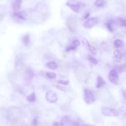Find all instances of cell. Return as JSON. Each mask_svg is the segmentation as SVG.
Segmentation results:
<instances>
[{"mask_svg": "<svg viewBox=\"0 0 126 126\" xmlns=\"http://www.w3.org/2000/svg\"><path fill=\"white\" fill-rule=\"evenodd\" d=\"M82 42H83V44H84L85 46L88 47L90 45V44L89 42L88 41V40L86 38H83L82 40Z\"/></svg>", "mask_w": 126, "mask_h": 126, "instance_id": "cb8c5ba5", "label": "cell"}, {"mask_svg": "<svg viewBox=\"0 0 126 126\" xmlns=\"http://www.w3.org/2000/svg\"><path fill=\"white\" fill-rule=\"evenodd\" d=\"M13 17L18 20H26V14L23 12H14L13 15Z\"/></svg>", "mask_w": 126, "mask_h": 126, "instance_id": "52a82bcc", "label": "cell"}, {"mask_svg": "<svg viewBox=\"0 0 126 126\" xmlns=\"http://www.w3.org/2000/svg\"><path fill=\"white\" fill-rule=\"evenodd\" d=\"M56 88L62 91H65L66 90V88L65 87L60 86V85H56Z\"/></svg>", "mask_w": 126, "mask_h": 126, "instance_id": "4316f807", "label": "cell"}, {"mask_svg": "<svg viewBox=\"0 0 126 126\" xmlns=\"http://www.w3.org/2000/svg\"><path fill=\"white\" fill-rule=\"evenodd\" d=\"M53 126H64V125L62 122H55L53 124Z\"/></svg>", "mask_w": 126, "mask_h": 126, "instance_id": "484cf974", "label": "cell"}, {"mask_svg": "<svg viewBox=\"0 0 126 126\" xmlns=\"http://www.w3.org/2000/svg\"><path fill=\"white\" fill-rule=\"evenodd\" d=\"M66 6H68L73 11L76 13H79L81 9V4L80 3L75 1H69L66 3Z\"/></svg>", "mask_w": 126, "mask_h": 126, "instance_id": "277c9868", "label": "cell"}, {"mask_svg": "<svg viewBox=\"0 0 126 126\" xmlns=\"http://www.w3.org/2000/svg\"><path fill=\"white\" fill-rule=\"evenodd\" d=\"M45 98L48 102L52 103H55L58 99L57 93L53 90H48L46 92Z\"/></svg>", "mask_w": 126, "mask_h": 126, "instance_id": "3957f363", "label": "cell"}, {"mask_svg": "<svg viewBox=\"0 0 126 126\" xmlns=\"http://www.w3.org/2000/svg\"><path fill=\"white\" fill-rule=\"evenodd\" d=\"M89 13H87V14H86L85 15V17H84V19H87L88 17H89Z\"/></svg>", "mask_w": 126, "mask_h": 126, "instance_id": "f1b7e54d", "label": "cell"}, {"mask_svg": "<svg viewBox=\"0 0 126 126\" xmlns=\"http://www.w3.org/2000/svg\"><path fill=\"white\" fill-rule=\"evenodd\" d=\"M27 100L31 102H35L36 100V94L34 92L32 93L31 94H30L27 98Z\"/></svg>", "mask_w": 126, "mask_h": 126, "instance_id": "4fadbf2b", "label": "cell"}, {"mask_svg": "<svg viewBox=\"0 0 126 126\" xmlns=\"http://www.w3.org/2000/svg\"><path fill=\"white\" fill-rule=\"evenodd\" d=\"M98 22V19L96 17H92L87 19L83 24L84 28L86 29H91L95 26Z\"/></svg>", "mask_w": 126, "mask_h": 126, "instance_id": "8992f818", "label": "cell"}, {"mask_svg": "<svg viewBox=\"0 0 126 126\" xmlns=\"http://www.w3.org/2000/svg\"><path fill=\"white\" fill-rule=\"evenodd\" d=\"M22 41L25 46H28L30 44V38L29 35H26L24 36L22 38Z\"/></svg>", "mask_w": 126, "mask_h": 126, "instance_id": "7c38bea8", "label": "cell"}, {"mask_svg": "<svg viewBox=\"0 0 126 126\" xmlns=\"http://www.w3.org/2000/svg\"><path fill=\"white\" fill-rule=\"evenodd\" d=\"M88 49L89 50V51L91 52V53L94 55V56H96L97 54V50L92 45H90L88 47Z\"/></svg>", "mask_w": 126, "mask_h": 126, "instance_id": "2e32d148", "label": "cell"}, {"mask_svg": "<svg viewBox=\"0 0 126 126\" xmlns=\"http://www.w3.org/2000/svg\"><path fill=\"white\" fill-rule=\"evenodd\" d=\"M101 111L102 114L105 116H117L119 115V111L117 110L106 106H102Z\"/></svg>", "mask_w": 126, "mask_h": 126, "instance_id": "7a4b0ae2", "label": "cell"}, {"mask_svg": "<svg viewBox=\"0 0 126 126\" xmlns=\"http://www.w3.org/2000/svg\"><path fill=\"white\" fill-rule=\"evenodd\" d=\"M24 76L26 79L28 80H31L33 78L34 76V74L33 71L31 69H28L25 71Z\"/></svg>", "mask_w": 126, "mask_h": 126, "instance_id": "9c48e42d", "label": "cell"}, {"mask_svg": "<svg viewBox=\"0 0 126 126\" xmlns=\"http://www.w3.org/2000/svg\"><path fill=\"white\" fill-rule=\"evenodd\" d=\"M80 42L78 40L75 39V40H73L72 42V45L75 47L76 48L79 45H80Z\"/></svg>", "mask_w": 126, "mask_h": 126, "instance_id": "d6986e66", "label": "cell"}, {"mask_svg": "<svg viewBox=\"0 0 126 126\" xmlns=\"http://www.w3.org/2000/svg\"></svg>", "mask_w": 126, "mask_h": 126, "instance_id": "f546056e", "label": "cell"}, {"mask_svg": "<svg viewBox=\"0 0 126 126\" xmlns=\"http://www.w3.org/2000/svg\"><path fill=\"white\" fill-rule=\"evenodd\" d=\"M76 48L75 47H74V46H72V45H70V46H68V47L66 48V52H69V51H70L75 50Z\"/></svg>", "mask_w": 126, "mask_h": 126, "instance_id": "d4e9b609", "label": "cell"}, {"mask_svg": "<svg viewBox=\"0 0 126 126\" xmlns=\"http://www.w3.org/2000/svg\"><path fill=\"white\" fill-rule=\"evenodd\" d=\"M45 76L49 79H54L57 77V75L53 72H47L45 73Z\"/></svg>", "mask_w": 126, "mask_h": 126, "instance_id": "5bb4252c", "label": "cell"}, {"mask_svg": "<svg viewBox=\"0 0 126 126\" xmlns=\"http://www.w3.org/2000/svg\"><path fill=\"white\" fill-rule=\"evenodd\" d=\"M105 84V81L103 80V78L101 76H99L97 79V83L96 85V87L97 88H101L103 86V85Z\"/></svg>", "mask_w": 126, "mask_h": 126, "instance_id": "8fae6325", "label": "cell"}, {"mask_svg": "<svg viewBox=\"0 0 126 126\" xmlns=\"http://www.w3.org/2000/svg\"><path fill=\"white\" fill-rule=\"evenodd\" d=\"M22 1L20 0H16V1H13L12 3V8L13 10L15 12H17L20 9L21 7Z\"/></svg>", "mask_w": 126, "mask_h": 126, "instance_id": "ba28073f", "label": "cell"}, {"mask_svg": "<svg viewBox=\"0 0 126 126\" xmlns=\"http://www.w3.org/2000/svg\"><path fill=\"white\" fill-rule=\"evenodd\" d=\"M84 100L87 104H92L95 101L93 92L88 88H85L84 90Z\"/></svg>", "mask_w": 126, "mask_h": 126, "instance_id": "6da1fadb", "label": "cell"}, {"mask_svg": "<svg viewBox=\"0 0 126 126\" xmlns=\"http://www.w3.org/2000/svg\"><path fill=\"white\" fill-rule=\"evenodd\" d=\"M113 55L114 57L118 59H120L122 58L123 55L122 53L118 49H116L113 52Z\"/></svg>", "mask_w": 126, "mask_h": 126, "instance_id": "9a60e30c", "label": "cell"}, {"mask_svg": "<svg viewBox=\"0 0 126 126\" xmlns=\"http://www.w3.org/2000/svg\"><path fill=\"white\" fill-rule=\"evenodd\" d=\"M109 81L114 84H117L119 81V76L115 70H111L108 74Z\"/></svg>", "mask_w": 126, "mask_h": 126, "instance_id": "5b68a950", "label": "cell"}, {"mask_svg": "<svg viewBox=\"0 0 126 126\" xmlns=\"http://www.w3.org/2000/svg\"><path fill=\"white\" fill-rule=\"evenodd\" d=\"M89 60L90 61V62L91 63H92V64L94 65H97L99 63L98 61L96 58H95L94 57H92V56L89 57Z\"/></svg>", "mask_w": 126, "mask_h": 126, "instance_id": "ac0fdd59", "label": "cell"}, {"mask_svg": "<svg viewBox=\"0 0 126 126\" xmlns=\"http://www.w3.org/2000/svg\"><path fill=\"white\" fill-rule=\"evenodd\" d=\"M37 124H38V123H37V120L36 119H34L33 120V125L34 126H36L37 125Z\"/></svg>", "mask_w": 126, "mask_h": 126, "instance_id": "83f0119b", "label": "cell"}, {"mask_svg": "<svg viewBox=\"0 0 126 126\" xmlns=\"http://www.w3.org/2000/svg\"><path fill=\"white\" fill-rule=\"evenodd\" d=\"M95 4L98 7H102L104 5V2L103 1H96Z\"/></svg>", "mask_w": 126, "mask_h": 126, "instance_id": "ffe728a7", "label": "cell"}, {"mask_svg": "<svg viewBox=\"0 0 126 126\" xmlns=\"http://www.w3.org/2000/svg\"><path fill=\"white\" fill-rule=\"evenodd\" d=\"M45 67L51 70H54L58 68V66L57 64V63L53 61L47 63L45 65Z\"/></svg>", "mask_w": 126, "mask_h": 126, "instance_id": "30bf717a", "label": "cell"}, {"mask_svg": "<svg viewBox=\"0 0 126 126\" xmlns=\"http://www.w3.org/2000/svg\"><path fill=\"white\" fill-rule=\"evenodd\" d=\"M119 22L121 26H126V20L123 18H119Z\"/></svg>", "mask_w": 126, "mask_h": 126, "instance_id": "603a6c76", "label": "cell"}, {"mask_svg": "<svg viewBox=\"0 0 126 126\" xmlns=\"http://www.w3.org/2000/svg\"><path fill=\"white\" fill-rule=\"evenodd\" d=\"M112 24L113 23L112 22H108V23H106V26L107 27V29L111 32H112L114 31V28H113Z\"/></svg>", "mask_w": 126, "mask_h": 126, "instance_id": "44dd1931", "label": "cell"}, {"mask_svg": "<svg viewBox=\"0 0 126 126\" xmlns=\"http://www.w3.org/2000/svg\"><path fill=\"white\" fill-rule=\"evenodd\" d=\"M57 82L59 84L64 85H67L69 84V81L68 80H60L57 81Z\"/></svg>", "mask_w": 126, "mask_h": 126, "instance_id": "7402d4cb", "label": "cell"}, {"mask_svg": "<svg viewBox=\"0 0 126 126\" xmlns=\"http://www.w3.org/2000/svg\"><path fill=\"white\" fill-rule=\"evenodd\" d=\"M123 45V42L121 40L117 39L114 42V46L116 48L121 47Z\"/></svg>", "mask_w": 126, "mask_h": 126, "instance_id": "e0dca14e", "label": "cell"}]
</instances>
